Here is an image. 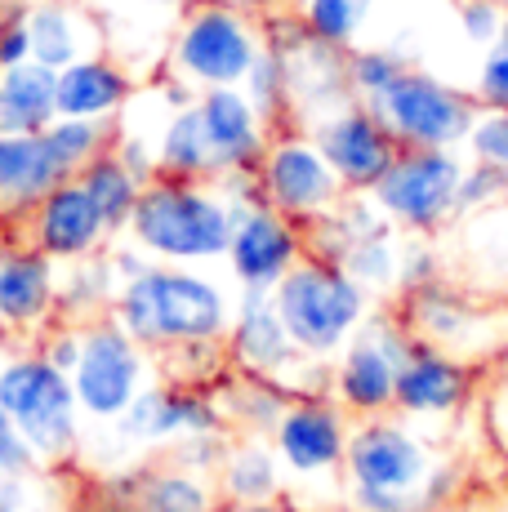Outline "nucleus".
<instances>
[{
	"label": "nucleus",
	"mask_w": 508,
	"mask_h": 512,
	"mask_svg": "<svg viewBox=\"0 0 508 512\" xmlns=\"http://www.w3.org/2000/svg\"><path fill=\"white\" fill-rule=\"evenodd\" d=\"M232 294L188 263H148L121 281L107 317L148 352H174L192 343H223L232 326Z\"/></svg>",
	"instance_id": "obj_1"
},
{
	"label": "nucleus",
	"mask_w": 508,
	"mask_h": 512,
	"mask_svg": "<svg viewBox=\"0 0 508 512\" xmlns=\"http://www.w3.org/2000/svg\"><path fill=\"white\" fill-rule=\"evenodd\" d=\"M344 477L357 512H428L446 495L451 472L388 410L348 432Z\"/></svg>",
	"instance_id": "obj_2"
},
{
	"label": "nucleus",
	"mask_w": 508,
	"mask_h": 512,
	"mask_svg": "<svg viewBox=\"0 0 508 512\" xmlns=\"http://www.w3.org/2000/svg\"><path fill=\"white\" fill-rule=\"evenodd\" d=\"M134 245L156 263H214L228 254L232 205L214 179H170L152 174L125 228Z\"/></svg>",
	"instance_id": "obj_3"
},
{
	"label": "nucleus",
	"mask_w": 508,
	"mask_h": 512,
	"mask_svg": "<svg viewBox=\"0 0 508 512\" xmlns=\"http://www.w3.org/2000/svg\"><path fill=\"white\" fill-rule=\"evenodd\" d=\"M375 294L361 285L339 259L304 254L295 268L272 285V308L304 357L330 361L370 317Z\"/></svg>",
	"instance_id": "obj_4"
},
{
	"label": "nucleus",
	"mask_w": 508,
	"mask_h": 512,
	"mask_svg": "<svg viewBox=\"0 0 508 512\" xmlns=\"http://www.w3.org/2000/svg\"><path fill=\"white\" fill-rule=\"evenodd\" d=\"M259 54V14L232 5V0H201V5L183 9L179 27H174L170 49H165V76L188 85L192 94L241 85Z\"/></svg>",
	"instance_id": "obj_5"
},
{
	"label": "nucleus",
	"mask_w": 508,
	"mask_h": 512,
	"mask_svg": "<svg viewBox=\"0 0 508 512\" xmlns=\"http://www.w3.org/2000/svg\"><path fill=\"white\" fill-rule=\"evenodd\" d=\"M0 406L18 423L41 468L67 464L81 450V406L72 374L50 366L41 352H18L0 361Z\"/></svg>",
	"instance_id": "obj_6"
},
{
	"label": "nucleus",
	"mask_w": 508,
	"mask_h": 512,
	"mask_svg": "<svg viewBox=\"0 0 508 512\" xmlns=\"http://www.w3.org/2000/svg\"><path fill=\"white\" fill-rule=\"evenodd\" d=\"M459 174L464 156L455 147H402L388 174L370 187V201L406 236H437L459 219Z\"/></svg>",
	"instance_id": "obj_7"
},
{
	"label": "nucleus",
	"mask_w": 508,
	"mask_h": 512,
	"mask_svg": "<svg viewBox=\"0 0 508 512\" xmlns=\"http://www.w3.org/2000/svg\"><path fill=\"white\" fill-rule=\"evenodd\" d=\"M366 107L388 125V134L402 147H455V152L468 143V130L482 112L468 90L415 63Z\"/></svg>",
	"instance_id": "obj_8"
},
{
	"label": "nucleus",
	"mask_w": 508,
	"mask_h": 512,
	"mask_svg": "<svg viewBox=\"0 0 508 512\" xmlns=\"http://www.w3.org/2000/svg\"><path fill=\"white\" fill-rule=\"evenodd\" d=\"M410 348H415V334L402 321V312H370L330 370L335 401L361 419L388 415L397 392V370L410 357Z\"/></svg>",
	"instance_id": "obj_9"
},
{
	"label": "nucleus",
	"mask_w": 508,
	"mask_h": 512,
	"mask_svg": "<svg viewBox=\"0 0 508 512\" xmlns=\"http://www.w3.org/2000/svg\"><path fill=\"white\" fill-rule=\"evenodd\" d=\"M254 183L259 196L272 205L277 214L295 219L299 228L326 219L339 201H344V183L330 170V161L321 156V147L312 143L308 130H277L263 147L259 165H254Z\"/></svg>",
	"instance_id": "obj_10"
},
{
	"label": "nucleus",
	"mask_w": 508,
	"mask_h": 512,
	"mask_svg": "<svg viewBox=\"0 0 508 512\" xmlns=\"http://www.w3.org/2000/svg\"><path fill=\"white\" fill-rule=\"evenodd\" d=\"M143 374H148V348L134 343L107 312L81 321V357L72 366V388L85 419L116 423L143 388Z\"/></svg>",
	"instance_id": "obj_11"
},
{
	"label": "nucleus",
	"mask_w": 508,
	"mask_h": 512,
	"mask_svg": "<svg viewBox=\"0 0 508 512\" xmlns=\"http://www.w3.org/2000/svg\"><path fill=\"white\" fill-rule=\"evenodd\" d=\"M402 321L419 343L451 352V357L477 361L486 352L504 348V308L455 290L451 281H433L402 294Z\"/></svg>",
	"instance_id": "obj_12"
},
{
	"label": "nucleus",
	"mask_w": 508,
	"mask_h": 512,
	"mask_svg": "<svg viewBox=\"0 0 508 512\" xmlns=\"http://www.w3.org/2000/svg\"><path fill=\"white\" fill-rule=\"evenodd\" d=\"M232 205V241H228V268L241 290H268L308 254V236L295 219L277 214L259 192L228 196Z\"/></svg>",
	"instance_id": "obj_13"
},
{
	"label": "nucleus",
	"mask_w": 508,
	"mask_h": 512,
	"mask_svg": "<svg viewBox=\"0 0 508 512\" xmlns=\"http://www.w3.org/2000/svg\"><path fill=\"white\" fill-rule=\"evenodd\" d=\"M308 134L330 161V170L339 174L344 192H370L402 152V143L388 134V125L361 98H348L344 107L317 116L308 125Z\"/></svg>",
	"instance_id": "obj_14"
},
{
	"label": "nucleus",
	"mask_w": 508,
	"mask_h": 512,
	"mask_svg": "<svg viewBox=\"0 0 508 512\" xmlns=\"http://www.w3.org/2000/svg\"><path fill=\"white\" fill-rule=\"evenodd\" d=\"M116 432L134 446H174L188 437H219L223 406L197 383H143L121 410Z\"/></svg>",
	"instance_id": "obj_15"
},
{
	"label": "nucleus",
	"mask_w": 508,
	"mask_h": 512,
	"mask_svg": "<svg viewBox=\"0 0 508 512\" xmlns=\"http://www.w3.org/2000/svg\"><path fill=\"white\" fill-rule=\"evenodd\" d=\"M223 348H228V361L241 374L281 383L290 397H299V388H295L299 370H308L317 361L295 348V339L286 334L277 308H272L268 290H241L237 308H232V326L223 334Z\"/></svg>",
	"instance_id": "obj_16"
},
{
	"label": "nucleus",
	"mask_w": 508,
	"mask_h": 512,
	"mask_svg": "<svg viewBox=\"0 0 508 512\" xmlns=\"http://www.w3.org/2000/svg\"><path fill=\"white\" fill-rule=\"evenodd\" d=\"M23 241L63 268V263H81V259H94L99 250H107L112 232H107L99 205H94V196L81 187V179H63L58 187H50V192L36 201V210L23 219Z\"/></svg>",
	"instance_id": "obj_17"
},
{
	"label": "nucleus",
	"mask_w": 508,
	"mask_h": 512,
	"mask_svg": "<svg viewBox=\"0 0 508 512\" xmlns=\"http://www.w3.org/2000/svg\"><path fill=\"white\" fill-rule=\"evenodd\" d=\"M348 432H353L348 410L339 401L295 397L272 428V446L290 477H330V472H344Z\"/></svg>",
	"instance_id": "obj_18"
},
{
	"label": "nucleus",
	"mask_w": 508,
	"mask_h": 512,
	"mask_svg": "<svg viewBox=\"0 0 508 512\" xmlns=\"http://www.w3.org/2000/svg\"><path fill=\"white\" fill-rule=\"evenodd\" d=\"M205 147H210V179H228V174H254L263 147H268L272 130L254 103L241 94V85H219V90L197 94Z\"/></svg>",
	"instance_id": "obj_19"
},
{
	"label": "nucleus",
	"mask_w": 508,
	"mask_h": 512,
	"mask_svg": "<svg viewBox=\"0 0 508 512\" xmlns=\"http://www.w3.org/2000/svg\"><path fill=\"white\" fill-rule=\"evenodd\" d=\"M473 361L451 357V352L419 343L397 370V392H393V415L410 419H442L455 415L468 397H473Z\"/></svg>",
	"instance_id": "obj_20"
},
{
	"label": "nucleus",
	"mask_w": 508,
	"mask_h": 512,
	"mask_svg": "<svg viewBox=\"0 0 508 512\" xmlns=\"http://www.w3.org/2000/svg\"><path fill=\"white\" fill-rule=\"evenodd\" d=\"M58 317V263L27 241L0 250V326L14 334L45 330Z\"/></svg>",
	"instance_id": "obj_21"
},
{
	"label": "nucleus",
	"mask_w": 508,
	"mask_h": 512,
	"mask_svg": "<svg viewBox=\"0 0 508 512\" xmlns=\"http://www.w3.org/2000/svg\"><path fill=\"white\" fill-rule=\"evenodd\" d=\"M54 103L58 116L76 121H116L134 103V76L125 72L121 58L112 54H85L54 72Z\"/></svg>",
	"instance_id": "obj_22"
},
{
	"label": "nucleus",
	"mask_w": 508,
	"mask_h": 512,
	"mask_svg": "<svg viewBox=\"0 0 508 512\" xmlns=\"http://www.w3.org/2000/svg\"><path fill=\"white\" fill-rule=\"evenodd\" d=\"M63 179L67 174L54 161L45 134H0V223L23 228L36 201Z\"/></svg>",
	"instance_id": "obj_23"
},
{
	"label": "nucleus",
	"mask_w": 508,
	"mask_h": 512,
	"mask_svg": "<svg viewBox=\"0 0 508 512\" xmlns=\"http://www.w3.org/2000/svg\"><path fill=\"white\" fill-rule=\"evenodd\" d=\"M27 32H32V58L50 72H63L67 63L103 49L99 18L81 0H27Z\"/></svg>",
	"instance_id": "obj_24"
},
{
	"label": "nucleus",
	"mask_w": 508,
	"mask_h": 512,
	"mask_svg": "<svg viewBox=\"0 0 508 512\" xmlns=\"http://www.w3.org/2000/svg\"><path fill=\"white\" fill-rule=\"evenodd\" d=\"M281 477H286V464H281L277 446L263 437L246 432L241 441H232L219 459V472H214V486H219V499L237 504H263V499L281 495Z\"/></svg>",
	"instance_id": "obj_25"
},
{
	"label": "nucleus",
	"mask_w": 508,
	"mask_h": 512,
	"mask_svg": "<svg viewBox=\"0 0 508 512\" xmlns=\"http://www.w3.org/2000/svg\"><path fill=\"white\" fill-rule=\"evenodd\" d=\"M58 121L54 103V72L36 58L0 72V134H41Z\"/></svg>",
	"instance_id": "obj_26"
},
{
	"label": "nucleus",
	"mask_w": 508,
	"mask_h": 512,
	"mask_svg": "<svg viewBox=\"0 0 508 512\" xmlns=\"http://www.w3.org/2000/svg\"><path fill=\"white\" fill-rule=\"evenodd\" d=\"M130 512H219V486L183 464L143 468L130 481Z\"/></svg>",
	"instance_id": "obj_27"
},
{
	"label": "nucleus",
	"mask_w": 508,
	"mask_h": 512,
	"mask_svg": "<svg viewBox=\"0 0 508 512\" xmlns=\"http://www.w3.org/2000/svg\"><path fill=\"white\" fill-rule=\"evenodd\" d=\"M156 174H170V179H210V147H205L197 94L165 112L161 130H156Z\"/></svg>",
	"instance_id": "obj_28"
},
{
	"label": "nucleus",
	"mask_w": 508,
	"mask_h": 512,
	"mask_svg": "<svg viewBox=\"0 0 508 512\" xmlns=\"http://www.w3.org/2000/svg\"><path fill=\"white\" fill-rule=\"evenodd\" d=\"M76 179H81V187L94 196V205H99V214H103L107 232H112V241H116V236H125V228H130V214H134L139 192H143L139 174H134L130 165L112 152V147H107V152L94 156V161L85 165Z\"/></svg>",
	"instance_id": "obj_29"
},
{
	"label": "nucleus",
	"mask_w": 508,
	"mask_h": 512,
	"mask_svg": "<svg viewBox=\"0 0 508 512\" xmlns=\"http://www.w3.org/2000/svg\"><path fill=\"white\" fill-rule=\"evenodd\" d=\"M63 268L67 272H58V317L63 321L103 317L116 294V277H112V268H107V254L99 250L94 259L63 263Z\"/></svg>",
	"instance_id": "obj_30"
},
{
	"label": "nucleus",
	"mask_w": 508,
	"mask_h": 512,
	"mask_svg": "<svg viewBox=\"0 0 508 512\" xmlns=\"http://www.w3.org/2000/svg\"><path fill=\"white\" fill-rule=\"evenodd\" d=\"M241 94L254 103V112L263 116V125H268L272 134L277 130H290L295 125V98H290V67L286 58L277 54V49L263 45V54L254 58V67L246 72V81H241Z\"/></svg>",
	"instance_id": "obj_31"
},
{
	"label": "nucleus",
	"mask_w": 508,
	"mask_h": 512,
	"mask_svg": "<svg viewBox=\"0 0 508 512\" xmlns=\"http://www.w3.org/2000/svg\"><path fill=\"white\" fill-rule=\"evenodd\" d=\"M370 14H375V0H304L299 5L308 36L330 49H353L366 32Z\"/></svg>",
	"instance_id": "obj_32"
},
{
	"label": "nucleus",
	"mask_w": 508,
	"mask_h": 512,
	"mask_svg": "<svg viewBox=\"0 0 508 512\" xmlns=\"http://www.w3.org/2000/svg\"><path fill=\"white\" fill-rule=\"evenodd\" d=\"M112 125L116 121H76V116H58V121H50L41 134H45V143H50L54 161L63 165V174L76 179L94 156L112 147V139H116Z\"/></svg>",
	"instance_id": "obj_33"
},
{
	"label": "nucleus",
	"mask_w": 508,
	"mask_h": 512,
	"mask_svg": "<svg viewBox=\"0 0 508 512\" xmlns=\"http://www.w3.org/2000/svg\"><path fill=\"white\" fill-rule=\"evenodd\" d=\"M290 392L281 388V383H272V379H254V374H241L237 383H232L228 392H223V415L228 419H241L246 428H263L272 437V428H277V419H281V410L290 406Z\"/></svg>",
	"instance_id": "obj_34"
},
{
	"label": "nucleus",
	"mask_w": 508,
	"mask_h": 512,
	"mask_svg": "<svg viewBox=\"0 0 508 512\" xmlns=\"http://www.w3.org/2000/svg\"><path fill=\"white\" fill-rule=\"evenodd\" d=\"M406 67H410V58L393 45H353L348 49V90L361 103H375Z\"/></svg>",
	"instance_id": "obj_35"
},
{
	"label": "nucleus",
	"mask_w": 508,
	"mask_h": 512,
	"mask_svg": "<svg viewBox=\"0 0 508 512\" xmlns=\"http://www.w3.org/2000/svg\"><path fill=\"white\" fill-rule=\"evenodd\" d=\"M397 250H402V241H397V228H393V232H379V236H366V241L348 245L339 263H344L370 294H388V290H397Z\"/></svg>",
	"instance_id": "obj_36"
},
{
	"label": "nucleus",
	"mask_w": 508,
	"mask_h": 512,
	"mask_svg": "<svg viewBox=\"0 0 508 512\" xmlns=\"http://www.w3.org/2000/svg\"><path fill=\"white\" fill-rule=\"evenodd\" d=\"M508 201V170L500 165H486V161H464V174H459V219L468 214H482V210H495V205Z\"/></svg>",
	"instance_id": "obj_37"
},
{
	"label": "nucleus",
	"mask_w": 508,
	"mask_h": 512,
	"mask_svg": "<svg viewBox=\"0 0 508 512\" xmlns=\"http://www.w3.org/2000/svg\"><path fill=\"white\" fill-rule=\"evenodd\" d=\"M446 277V259L433 245V236H410L397 250V290H419V285H433Z\"/></svg>",
	"instance_id": "obj_38"
},
{
	"label": "nucleus",
	"mask_w": 508,
	"mask_h": 512,
	"mask_svg": "<svg viewBox=\"0 0 508 512\" xmlns=\"http://www.w3.org/2000/svg\"><path fill=\"white\" fill-rule=\"evenodd\" d=\"M473 98H477V107H504L508 112V23H504V32L486 45L477 81H473Z\"/></svg>",
	"instance_id": "obj_39"
},
{
	"label": "nucleus",
	"mask_w": 508,
	"mask_h": 512,
	"mask_svg": "<svg viewBox=\"0 0 508 512\" xmlns=\"http://www.w3.org/2000/svg\"><path fill=\"white\" fill-rule=\"evenodd\" d=\"M468 156L473 161H486V165H500L508 170V112L504 107H482L468 130Z\"/></svg>",
	"instance_id": "obj_40"
},
{
	"label": "nucleus",
	"mask_w": 508,
	"mask_h": 512,
	"mask_svg": "<svg viewBox=\"0 0 508 512\" xmlns=\"http://www.w3.org/2000/svg\"><path fill=\"white\" fill-rule=\"evenodd\" d=\"M468 236H473V250L491 263L495 272H508V201L495 205V210L468 214Z\"/></svg>",
	"instance_id": "obj_41"
},
{
	"label": "nucleus",
	"mask_w": 508,
	"mask_h": 512,
	"mask_svg": "<svg viewBox=\"0 0 508 512\" xmlns=\"http://www.w3.org/2000/svg\"><path fill=\"white\" fill-rule=\"evenodd\" d=\"M32 58V32H27V0H0V72Z\"/></svg>",
	"instance_id": "obj_42"
},
{
	"label": "nucleus",
	"mask_w": 508,
	"mask_h": 512,
	"mask_svg": "<svg viewBox=\"0 0 508 512\" xmlns=\"http://www.w3.org/2000/svg\"><path fill=\"white\" fill-rule=\"evenodd\" d=\"M455 23H459V32H464V41L468 45H491L495 36L504 32V23H508V14L495 0H455Z\"/></svg>",
	"instance_id": "obj_43"
},
{
	"label": "nucleus",
	"mask_w": 508,
	"mask_h": 512,
	"mask_svg": "<svg viewBox=\"0 0 508 512\" xmlns=\"http://www.w3.org/2000/svg\"><path fill=\"white\" fill-rule=\"evenodd\" d=\"M32 472H41V459L32 455V446L23 441L18 423L0 406V477H32Z\"/></svg>",
	"instance_id": "obj_44"
},
{
	"label": "nucleus",
	"mask_w": 508,
	"mask_h": 512,
	"mask_svg": "<svg viewBox=\"0 0 508 512\" xmlns=\"http://www.w3.org/2000/svg\"><path fill=\"white\" fill-rule=\"evenodd\" d=\"M36 352L63 374H72L76 357H81V321H63V317L50 321L45 334H41V343H36Z\"/></svg>",
	"instance_id": "obj_45"
},
{
	"label": "nucleus",
	"mask_w": 508,
	"mask_h": 512,
	"mask_svg": "<svg viewBox=\"0 0 508 512\" xmlns=\"http://www.w3.org/2000/svg\"><path fill=\"white\" fill-rule=\"evenodd\" d=\"M228 512H290V508H281L277 499H263V504H237V508H228Z\"/></svg>",
	"instance_id": "obj_46"
},
{
	"label": "nucleus",
	"mask_w": 508,
	"mask_h": 512,
	"mask_svg": "<svg viewBox=\"0 0 508 512\" xmlns=\"http://www.w3.org/2000/svg\"><path fill=\"white\" fill-rule=\"evenodd\" d=\"M143 5H156V9H192L201 0H143Z\"/></svg>",
	"instance_id": "obj_47"
},
{
	"label": "nucleus",
	"mask_w": 508,
	"mask_h": 512,
	"mask_svg": "<svg viewBox=\"0 0 508 512\" xmlns=\"http://www.w3.org/2000/svg\"><path fill=\"white\" fill-rule=\"evenodd\" d=\"M495 5H500V9H504V14H508V0H495Z\"/></svg>",
	"instance_id": "obj_48"
}]
</instances>
